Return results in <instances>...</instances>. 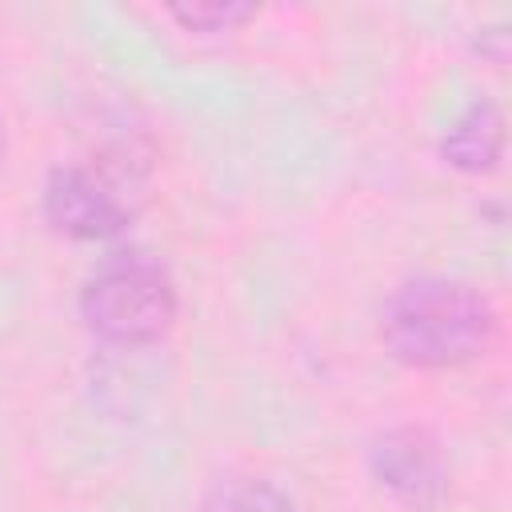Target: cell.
<instances>
[{"mask_svg":"<svg viewBox=\"0 0 512 512\" xmlns=\"http://www.w3.org/2000/svg\"><path fill=\"white\" fill-rule=\"evenodd\" d=\"M368 468L384 492L408 508H436L448 492V468L432 432L416 424L384 428L368 444Z\"/></svg>","mask_w":512,"mask_h":512,"instance_id":"obj_4","label":"cell"},{"mask_svg":"<svg viewBox=\"0 0 512 512\" xmlns=\"http://www.w3.org/2000/svg\"><path fill=\"white\" fill-rule=\"evenodd\" d=\"M168 16L184 28V32H200V36H220V32H236L240 24H248L256 16L252 4H236V0H216V4H172Z\"/></svg>","mask_w":512,"mask_h":512,"instance_id":"obj_7","label":"cell"},{"mask_svg":"<svg viewBox=\"0 0 512 512\" xmlns=\"http://www.w3.org/2000/svg\"><path fill=\"white\" fill-rule=\"evenodd\" d=\"M44 220L68 240H112L132 224L124 200V176L84 164H60L48 172L40 192Z\"/></svg>","mask_w":512,"mask_h":512,"instance_id":"obj_3","label":"cell"},{"mask_svg":"<svg viewBox=\"0 0 512 512\" xmlns=\"http://www.w3.org/2000/svg\"><path fill=\"white\" fill-rule=\"evenodd\" d=\"M180 312L176 284L164 264L148 256H120L108 260L80 292V316L92 336L140 348L160 340Z\"/></svg>","mask_w":512,"mask_h":512,"instance_id":"obj_2","label":"cell"},{"mask_svg":"<svg viewBox=\"0 0 512 512\" xmlns=\"http://www.w3.org/2000/svg\"><path fill=\"white\" fill-rule=\"evenodd\" d=\"M0 156H4V116H0Z\"/></svg>","mask_w":512,"mask_h":512,"instance_id":"obj_8","label":"cell"},{"mask_svg":"<svg viewBox=\"0 0 512 512\" xmlns=\"http://www.w3.org/2000/svg\"><path fill=\"white\" fill-rule=\"evenodd\" d=\"M492 300L456 276H408L380 308L384 348L412 368H460L480 360L496 340Z\"/></svg>","mask_w":512,"mask_h":512,"instance_id":"obj_1","label":"cell"},{"mask_svg":"<svg viewBox=\"0 0 512 512\" xmlns=\"http://www.w3.org/2000/svg\"><path fill=\"white\" fill-rule=\"evenodd\" d=\"M440 156H444L448 168H456L464 176L492 172L504 156V112H500V104L484 100V96L464 104L440 136Z\"/></svg>","mask_w":512,"mask_h":512,"instance_id":"obj_5","label":"cell"},{"mask_svg":"<svg viewBox=\"0 0 512 512\" xmlns=\"http://www.w3.org/2000/svg\"><path fill=\"white\" fill-rule=\"evenodd\" d=\"M200 512H296V504L284 488H276L264 476L224 472L204 488Z\"/></svg>","mask_w":512,"mask_h":512,"instance_id":"obj_6","label":"cell"}]
</instances>
